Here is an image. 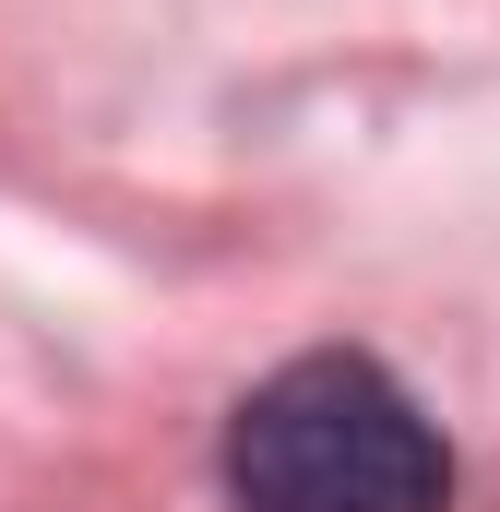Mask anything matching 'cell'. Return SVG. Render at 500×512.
I'll return each instance as SVG.
<instances>
[{"instance_id": "cell-1", "label": "cell", "mask_w": 500, "mask_h": 512, "mask_svg": "<svg viewBox=\"0 0 500 512\" xmlns=\"http://www.w3.org/2000/svg\"><path fill=\"white\" fill-rule=\"evenodd\" d=\"M227 501L239 512H441L453 453L381 358L322 346V358H286L227 417Z\"/></svg>"}]
</instances>
